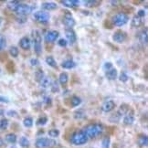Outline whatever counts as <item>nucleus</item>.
Listing matches in <instances>:
<instances>
[{"mask_svg":"<svg viewBox=\"0 0 148 148\" xmlns=\"http://www.w3.org/2000/svg\"><path fill=\"white\" fill-rule=\"evenodd\" d=\"M82 99L79 97V96H76V95H73L72 97L71 98L70 100V103L71 105V107H77L79 106V104L82 103Z\"/></svg>","mask_w":148,"mask_h":148,"instance_id":"24","label":"nucleus"},{"mask_svg":"<svg viewBox=\"0 0 148 148\" xmlns=\"http://www.w3.org/2000/svg\"><path fill=\"white\" fill-rule=\"evenodd\" d=\"M9 101L8 98L4 97V96H0V102H5V103H8Z\"/></svg>","mask_w":148,"mask_h":148,"instance_id":"51","label":"nucleus"},{"mask_svg":"<svg viewBox=\"0 0 148 148\" xmlns=\"http://www.w3.org/2000/svg\"><path fill=\"white\" fill-rule=\"evenodd\" d=\"M83 3L85 7L89 8H96L101 5V1H98V0H87V1H84Z\"/></svg>","mask_w":148,"mask_h":148,"instance_id":"20","label":"nucleus"},{"mask_svg":"<svg viewBox=\"0 0 148 148\" xmlns=\"http://www.w3.org/2000/svg\"><path fill=\"white\" fill-rule=\"evenodd\" d=\"M68 82H69V74L67 72H61L59 77V82L60 83V85L66 86Z\"/></svg>","mask_w":148,"mask_h":148,"instance_id":"18","label":"nucleus"},{"mask_svg":"<svg viewBox=\"0 0 148 148\" xmlns=\"http://www.w3.org/2000/svg\"><path fill=\"white\" fill-rule=\"evenodd\" d=\"M57 4L56 3H54V2H44V3H42V5H41V8L44 10V11H49V10H54V9H56L57 8Z\"/></svg>","mask_w":148,"mask_h":148,"instance_id":"16","label":"nucleus"},{"mask_svg":"<svg viewBox=\"0 0 148 148\" xmlns=\"http://www.w3.org/2000/svg\"><path fill=\"white\" fill-rule=\"evenodd\" d=\"M50 16L49 14V12L44 10H39L37 11V12L34 13V18H35L38 22L42 24H46L49 22Z\"/></svg>","mask_w":148,"mask_h":148,"instance_id":"6","label":"nucleus"},{"mask_svg":"<svg viewBox=\"0 0 148 148\" xmlns=\"http://www.w3.org/2000/svg\"><path fill=\"white\" fill-rule=\"evenodd\" d=\"M60 134V131L57 129H52L49 131V135L50 137H58Z\"/></svg>","mask_w":148,"mask_h":148,"instance_id":"39","label":"nucleus"},{"mask_svg":"<svg viewBox=\"0 0 148 148\" xmlns=\"http://www.w3.org/2000/svg\"><path fill=\"white\" fill-rule=\"evenodd\" d=\"M65 36H66V40L67 42H69L71 45L74 44L77 41V35L76 32L73 30V28H67L65 29Z\"/></svg>","mask_w":148,"mask_h":148,"instance_id":"9","label":"nucleus"},{"mask_svg":"<svg viewBox=\"0 0 148 148\" xmlns=\"http://www.w3.org/2000/svg\"><path fill=\"white\" fill-rule=\"evenodd\" d=\"M50 86H51V92L53 93H57L60 92V86H59L58 82H52Z\"/></svg>","mask_w":148,"mask_h":148,"instance_id":"32","label":"nucleus"},{"mask_svg":"<svg viewBox=\"0 0 148 148\" xmlns=\"http://www.w3.org/2000/svg\"><path fill=\"white\" fill-rule=\"evenodd\" d=\"M126 38H127V34L123 30H117L112 35L113 41H115L116 43H119V44L123 43Z\"/></svg>","mask_w":148,"mask_h":148,"instance_id":"10","label":"nucleus"},{"mask_svg":"<svg viewBox=\"0 0 148 148\" xmlns=\"http://www.w3.org/2000/svg\"><path fill=\"white\" fill-rule=\"evenodd\" d=\"M8 127V119H2V120H0V129L1 130H5Z\"/></svg>","mask_w":148,"mask_h":148,"instance_id":"36","label":"nucleus"},{"mask_svg":"<svg viewBox=\"0 0 148 148\" xmlns=\"http://www.w3.org/2000/svg\"><path fill=\"white\" fill-rule=\"evenodd\" d=\"M58 44L60 45V47H63V48H65V47H67L68 42H67L66 39H64V38H60V39H59Z\"/></svg>","mask_w":148,"mask_h":148,"instance_id":"45","label":"nucleus"},{"mask_svg":"<svg viewBox=\"0 0 148 148\" xmlns=\"http://www.w3.org/2000/svg\"><path fill=\"white\" fill-rule=\"evenodd\" d=\"M88 137L87 135L85 134L83 131H78L72 134L71 137V143L74 145H85L88 142Z\"/></svg>","mask_w":148,"mask_h":148,"instance_id":"3","label":"nucleus"},{"mask_svg":"<svg viewBox=\"0 0 148 148\" xmlns=\"http://www.w3.org/2000/svg\"><path fill=\"white\" fill-rule=\"evenodd\" d=\"M16 20H18V23L23 24V23H25V22L27 20V16H18V18H16Z\"/></svg>","mask_w":148,"mask_h":148,"instance_id":"44","label":"nucleus"},{"mask_svg":"<svg viewBox=\"0 0 148 148\" xmlns=\"http://www.w3.org/2000/svg\"><path fill=\"white\" fill-rule=\"evenodd\" d=\"M47 122H48L47 117H40L37 121V125H39V126H40V125H45L47 123Z\"/></svg>","mask_w":148,"mask_h":148,"instance_id":"40","label":"nucleus"},{"mask_svg":"<svg viewBox=\"0 0 148 148\" xmlns=\"http://www.w3.org/2000/svg\"><path fill=\"white\" fill-rule=\"evenodd\" d=\"M103 126L100 123H92L89 124L87 126H85V128L82 130L85 133V134L87 135L88 138H96L100 136L102 133H103Z\"/></svg>","mask_w":148,"mask_h":148,"instance_id":"1","label":"nucleus"},{"mask_svg":"<svg viewBox=\"0 0 148 148\" xmlns=\"http://www.w3.org/2000/svg\"><path fill=\"white\" fill-rule=\"evenodd\" d=\"M30 64L32 66H38L39 64V61L38 59H31L30 60Z\"/></svg>","mask_w":148,"mask_h":148,"instance_id":"47","label":"nucleus"},{"mask_svg":"<svg viewBox=\"0 0 148 148\" xmlns=\"http://www.w3.org/2000/svg\"><path fill=\"white\" fill-rule=\"evenodd\" d=\"M128 21L129 16L124 13H118L112 16V24L116 27H123L125 24H127Z\"/></svg>","mask_w":148,"mask_h":148,"instance_id":"5","label":"nucleus"},{"mask_svg":"<svg viewBox=\"0 0 148 148\" xmlns=\"http://www.w3.org/2000/svg\"><path fill=\"white\" fill-rule=\"evenodd\" d=\"M118 3H119V1H111V4L112 5H118Z\"/></svg>","mask_w":148,"mask_h":148,"instance_id":"52","label":"nucleus"},{"mask_svg":"<svg viewBox=\"0 0 148 148\" xmlns=\"http://www.w3.org/2000/svg\"><path fill=\"white\" fill-rule=\"evenodd\" d=\"M102 148H110V138L105 137L102 140Z\"/></svg>","mask_w":148,"mask_h":148,"instance_id":"41","label":"nucleus"},{"mask_svg":"<svg viewBox=\"0 0 148 148\" xmlns=\"http://www.w3.org/2000/svg\"><path fill=\"white\" fill-rule=\"evenodd\" d=\"M62 21H63V23L67 28H72L76 24V21H75V19H74V18L72 16L71 12H66L64 14Z\"/></svg>","mask_w":148,"mask_h":148,"instance_id":"8","label":"nucleus"},{"mask_svg":"<svg viewBox=\"0 0 148 148\" xmlns=\"http://www.w3.org/2000/svg\"><path fill=\"white\" fill-rule=\"evenodd\" d=\"M137 144H138V145L141 146V147L146 146L147 144H148L147 135H145V134H141V135H139V137H138V139H137Z\"/></svg>","mask_w":148,"mask_h":148,"instance_id":"22","label":"nucleus"},{"mask_svg":"<svg viewBox=\"0 0 148 148\" xmlns=\"http://www.w3.org/2000/svg\"><path fill=\"white\" fill-rule=\"evenodd\" d=\"M23 124L25 125L26 127H31L32 125H33V119L31 117H27L24 119V121H23Z\"/></svg>","mask_w":148,"mask_h":148,"instance_id":"37","label":"nucleus"},{"mask_svg":"<svg viewBox=\"0 0 148 148\" xmlns=\"http://www.w3.org/2000/svg\"><path fill=\"white\" fill-rule=\"evenodd\" d=\"M138 38H139V40L143 44H145V45L147 44V39H148V37H147V28H145V30H142L139 33Z\"/></svg>","mask_w":148,"mask_h":148,"instance_id":"23","label":"nucleus"},{"mask_svg":"<svg viewBox=\"0 0 148 148\" xmlns=\"http://www.w3.org/2000/svg\"><path fill=\"white\" fill-rule=\"evenodd\" d=\"M115 107V102L113 101H105L103 104L101 106V109L104 112H112Z\"/></svg>","mask_w":148,"mask_h":148,"instance_id":"13","label":"nucleus"},{"mask_svg":"<svg viewBox=\"0 0 148 148\" xmlns=\"http://www.w3.org/2000/svg\"><path fill=\"white\" fill-rule=\"evenodd\" d=\"M79 1L78 0H63L61 1V4L65 5V7L69 8H76L77 5H79Z\"/></svg>","mask_w":148,"mask_h":148,"instance_id":"17","label":"nucleus"},{"mask_svg":"<svg viewBox=\"0 0 148 148\" xmlns=\"http://www.w3.org/2000/svg\"><path fill=\"white\" fill-rule=\"evenodd\" d=\"M5 141L9 144H15L16 142V135L15 134H8L5 135Z\"/></svg>","mask_w":148,"mask_h":148,"instance_id":"28","label":"nucleus"},{"mask_svg":"<svg viewBox=\"0 0 148 148\" xmlns=\"http://www.w3.org/2000/svg\"><path fill=\"white\" fill-rule=\"evenodd\" d=\"M19 145L22 147H28L29 146V141L27 137H21L19 140Z\"/></svg>","mask_w":148,"mask_h":148,"instance_id":"35","label":"nucleus"},{"mask_svg":"<svg viewBox=\"0 0 148 148\" xmlns=\"http://www.w3.org/2000/svg\"><path fill=\"white\" fill-rule=\"evenodd\" d=\"M44 77H45V74H44V71L41 69H38V70L36 71V72H35V79H36V82H40L43 79Z\"/></svg>","mask_w":148,"mask_h":148,"instance_id":"26","label":"nucleus"},{"mask_svg":"<svg viewBox=\"0 0 148 148\" xmlns=\"http://www.w3.org/2000/svg\"><path fill=\"white\" fill-rule=\"evenodd\" d=\"M20 4L19 1H16V0H12V1H8V4H7V8L11 10V11H14L15 12V10L16 8H18V5Z\"/></svg>","mask_w":148,"mask_h":148,"instance_id":"25","label":"nucleus"},{"mask_svg":"<svg viewBox=\"0 0 148 148\" xmlns=\"http://www.w3.org/2000/svg\"><path fill=\"white\" fill-rule=\"evenodd\" d=\"M84 111L83 110H79V111H77V112H75V113H74V118L75 119H79V118H82V117H83L84 116V112H83Z\"/></svg>","mask_w":148,"mask_h":148,"instance_id":"42","label":"nucleus"},{"mask_svg":"<svg viewBox=\"0 0 148 148\" xmlns=\"http://www.w3.org/2000/svg\"><path fill=\"white\" fill-rule=\"evenodd\" d=\"M119 79H120L122 82H127L128 79H129V77L127 75V73L124 72V71L121 72L120 75H119Z\"/></svg>","mask_w":148,"mask_h":148,"instance_id":"38","label":"nucleus"},{"mask_svg":"<svg viewBox=\"0 0 148 148\" xmlns=\"http://www.w3.org/2000/svg\"><path fill=\"white\" fill-rule=\"evenodd\" d=\"M60 37V33L59 31L57 30H49L48 31L46 34H45V40L46 42H49V43H52L54 41H56V39H58Z\"/></svg>","mask_w":148,"mask_h":148,"instance_id":"11","label":"nucleus"},{"mask_svg":"<svg viewBox=\"0 0 148 148\" xmlns=\"http://www.w3.org/2000/svg\"><path fill=\"white\" fill-rule=\"evenodd\" d=\"M19 46L22 49L24 50H28L30 49L31 46V42H30V39L28 38L27 37H23L19 41Z\"/></svg>","mask_w":148,"mask_h":148,"instance_id":"12","label":"nucleus"},{"mask_svg":"<svg viewBox=\"0 0 148 148\" xmlns=\"http://www.w3.org/2000/svg\"><path fill=\"white\" fill-rule=\"evenodd\" d=\"M51 82H51V79L49 78L44 77L43 79L39 83H40V86L41 87H43V88H48V87H49L50 85H51Z\"/></svg>","mask_w":148,"mask_h":148,"instance_id":"29","label":"nucleus"},{"mask_svg":"<svg viewBox=\"0 0 148 148\" xmlns=\"http://www.w3.org/2000/svg\"><path fill=\"white\" fill-rule=\"evenodd\" d=\"M11 148H16V147H11Z\"/></svg>","mask_w":148,"mask_h":148,"instance_id":"55","label":"nucleus"},{"mask_svg":"<svg viewBox=\"0 0 148 148\" xmlns=\"http://www.w3.org/2000/svg\"><path fill=\"white\" fill-rule=\"evenodd\" d=\"M44 101H45V103L48 104V105H51V102H52V101H51V98L49 97H49H48V96H47V97H45L44 98Z\"/></svg>","mask_w":148,"mask_h":148,"instance_id":"49","label":"nucleus"},{"mask_svg":"<svg viewBox=\"0 0 148 148\" xmlns=\"http://www.w3.org/2000/svg\"><path fill=\"white\" fill-rule=\"evenodd\" d=\"M0 26H1V18H0Z\"/></svg>","mask_w":148,"mask_h":148,"instance_id":"54","label":"nucleus"},{"mask_svg":"<svg viewBox=\"0 0 148 148\" xmlns=\"http://www.w3.org/2000/svg\"><path fill=\"white\" fill-rule=\"evenodd\" d=\"M142 24H143V18L138 16H134L132 19V22H131V25L133 27H139L142 26Z\"/></svg>","mask_w":148,"mask_h":148,"instance_id":"21","label":"nucleus"},{"mask_svg":"<svg viewBox=\"0 0 148 148\" xmlns=\"http://www.w3.org/2000/svg\"><path fill=\"white\" fill-rule=\"evenodd\" d=\"M8 59V55H7V53H1V54H0V61H1V62H4L5 60H7Z\"/></svg>","mask_w":148,"mask_h":148,"instance_id":"46","label":"nucleus"},{"mask_svg":"<svg viewBox=\"0 0 148 148\" xmlns=\"http://www.w3.org/2000/svg\"><path fill=\"white\" fill-rule=\"evenodd\" d=\"M0 71H1V69H0Z\"/></svg>","mask_w":148,"mask_h":148,"instance_id":"56","label":"nucleus"},{"mask_svg":"<svg viewBox=\"0 0 148 148\" xmlns=\"http://www.w3.org/2000/svg\"><path fill=\"white\" fill-rule=\"evenodd\" d=\"M8 115L15 117V116H18V112H16V111H8Z\"/></svg>","mask_w":148,"mask_h":148,"instance_id":"50","label":"nucleus"},{"mask_svg":"<svg viewBox=\"0 0 148 148\" xmlns=\"http://www.w3.org/2000/svg\"><path fill=\"white\" fill-rule=\"evenodd\" d=\"M5 68H7V70L9 73H14L15 72V64L12 60H8V62L5 65Z\"/></svg>","mask_w":148,"mask_h":148,"instance_id":"31","label":"nucleus"},{"mask_svg":"<svg viewBox=\"0 0 148 148\" xmlns=\"http://www.w3.org/2000/svg\"><path fill=\"white\" fill-rule=\"evenodd\" d=\"M31 36L33 38V44H34V50L38 56H40L42 53V37L40 31L35 29L31 33Z\"/></svg>","mask_w":148,"mask_h":148,"instance_id":"2","label":"nucleus"},{"mask_svg":"<svg viewBox=\"0 0 148 148\" xmlns=\"http://www.w3.org/2000/svg\"><path fill=\"white\" fill-rule=\"evenodd\" d=\"M105 76L108 79H110V81H114L118 77V71L115 68H112L110 71H105Z\"/></svg>","mask_w":148,"mask_h":148,"instance_id":"15","label":"nucleus"},{"mask_svg":"<svg viewBox=\"0 0 148 148\" xmlns=\"http://www.w3.org/2000/svg\"><path fill=\"white\" fill-rule=\"evenodd\" d=\"M32 7H30L27 4H19L18 8H16L15 12L18 16H27V15H29L32 12Z\"/></svg>","mask_w":148,"mask_h":148,"instance_id":"7","label":"nucleus"},{"mask_svg":"<svg viewBox=\"0 0 148 148\" xmlns=\"http://www.w3.org/2000/svg\"><path fill=\"white\" fill-rule=\"evenodd\" d=\"M61 67L63 68V69H73V68L76 67V63L74 62L73 60H64L63 62L61 63Z\"/></svg>","mask_w":148,"mask_h":148,"instance_id":"19","label":"nucleus"},{"mask_svg":"<svg viewBox=\"0 0 148 148\" xmlns=\"http://www.w3.org/2000/svg\"><path fill=\"white\" fill-rule=\"evenodd\" d=\"M129 106L127 104H123L121 107H120V111H119L118 112L120 113V115L122 116L123 114H126V113L129 112Z\"/></svg>","mask_w":148,"mask_h":148,"instance_id":"33","label":"nucleus"},{"mask_svg":"<svg viewBox=\"0 0 148 148\" xmlns=\"http://www.w3.org/2000/svg\"><path fill=\"white\" fill-rule=\"evenodd\" d=\"M112 68H113V64L112 63V62H109V61L105 62L104 65H103V69H104L105 71H110L111 69H112Z\"/></svg>","mask_w":148,"mask_h":148,"instance_id":"43","label":"nucleus"},{"mask_svg":"<svg viewBox=\"0 0 148 148\" xmlns=\"http://www.w3.org/2000/svg\"><path fill=\"white\" fill-rule=\"evenodd\" d=\"M134 122V114L133 112H128L123 117V123L125 125H132Z\"/></svg>","mask_w":148,"mask_h":148,"instance_id":"14","label":"nucleus"},{"mask_svg":"<svg viewBox=\"0 0 148 148\" xmlns=\"http://www.w3.org/2000/svg\"><path fill=\"white\" fill-rule=\"evenodd\" d=\"M46 63L50 66V67H52V68H56L57 69V67H58V65H57V62L55 60V59L53 58L52 56H49L46 58Z\"/></svg>","mask_w":148,"mask_h":148,"instance_id":"27","label":"nucleus"},{"mask_svg":"<svg viewBox=\"0 0 148 148\" xmlns=\"http://www.w3.org/2000/svg\"><path fill=\"white\" fill-rule=\"evenodd\" d=\"M9 54L13 57V58H16L19 54V50L16 46H11L9 49Z\"/></svg>","mask_w":148,"mask_h":148,"instance_id":"30","label":"nucleus"},{"mask_svg":"<svg viewBox=\"0 0 148 148\" xmlns=\"http://www.w3.org/2000/svg\"><path fill=\"white\" fill-rule=\"evenodd\" d=\"M5 46H7V39H5V38L3 35L0 34V51L3 50L5 48Z\"/></svg>","mask_w":148,"mask_h":148,"instance_id":"34","label":"nucleus"},{"mask_svg":"<svg viewBox=\"0 0 148 148\" xmlns=\"http://www.w3.org/2000/svg\"><path fill=\"white\" fill-rule=\"evenodd\" d=\"M145 11L144 9H140V10H138V12H137V16H140V18H143L144 16H145Z\"/></svg>","mask_w":148,"mask_h":148,"instance_id":"48","label":"nucleus"},{"mask_svg":"<svg viewBox=\"0 0 148 148\" xmlns=\"http://www.w3.org/2000/svg\"><path fill=\"white\" fill-rule=\"evenodd\" d=\"M3 145H4V141H3L2 138H0V147L3 146Z\"/></svg>","mask_w":148,"mask_h":148,"instance_id":"53","label":"nucleus"},{"mask_svg":"<svg viewBox=\"0 0 148 148\" xmlns=\"http://www.w3.org/2000/svg\"><path fill=\"white\" fill-rule=\"evenodd\" d=\"M57 145V142L55 140L46 138V137H40L38 138L35 146L37 148H53Z\"/></svg>","mask_w":148,"mask_h":148,"instance_id":"4","label":"nucleus"}]
</instances>
